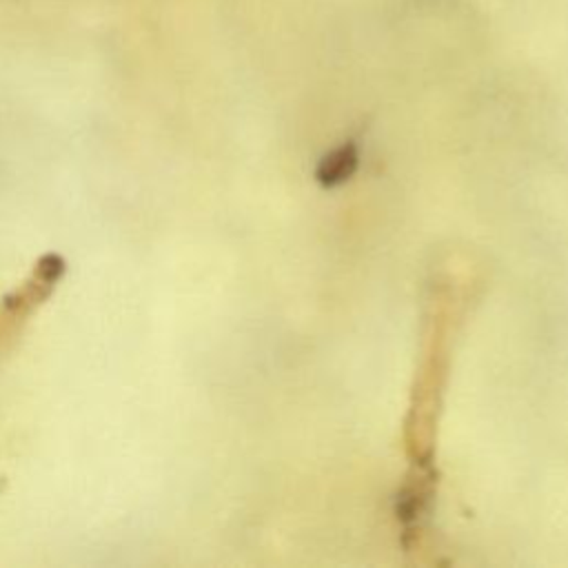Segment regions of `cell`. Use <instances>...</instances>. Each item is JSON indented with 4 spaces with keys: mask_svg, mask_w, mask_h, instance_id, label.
<instances>
[{
    "mask_svg": "<svg viewBox=\"0 0 568 568\" xmlns=\"http://www.w3.org/2000/svg\"><path fill=\"white\" fill-rule=\"evenodd\" d=\"M357 162V155H355V149L353 146H339L335 149L324 162H322V169H320V180H324L326 184H335V182H342L346 175H351L353 166Z\"/></svg>",
    "mask_w": 568,
    "mask_h": 568,
    "instance_id": "6da1fadb",
    "label": "cell"
}]
</instances>
